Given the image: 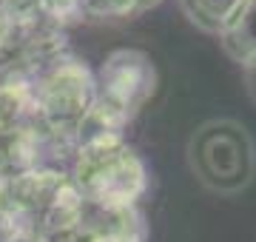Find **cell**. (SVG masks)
I'll use <instances>...</instances> for the list:
<instances>
[{
	"instance_id": "6da1fadb",
	"label": "cell",
	"mask_w": 256,
	"mask_h": 242,
	"mask_svg": "<svg viewBox=\"0 0 256 242\" xmlns=\"http://www.w3.org/2000/svg\"><path fill=\"white\" fill-rule=\"evenodd\" d=\"M72 182L97 211H131L148 191V166L126 134H88L72 154Z\"/></svg>"
},
{
	"instance_id": "7a4b0ae2",
	"label": "cell",
	"mask_w": 256,
	"mask_h": 242,
	"mask_svg": "<svg viewBox=\"0 0 256 242\" xmlns=\"http://www.w3.org/2000/svg\"><path fill=\"white\" fill-rule=\"evenodd\" d=\"M94 108L86 122L82 137L88 134H122L137 120V114L154 100L160 74L151 54L142 48H114L100 68L94 72Z\"/></svg>"
},
{
	"instance_id": "3957f363",
	"label": "cell",
	"mask_w": 256,
	"mask_h": 242,
	"mask_svg": "<svg viewBox=\"0 0 256 242\" xmlns=\"http://www.w3.org/2000/svg\"><path fill=\"white\" fill-rule=\"evenodd\" d=\"M94 72L74 54H57L37 68L32 92L37 120L48 137L74 154L94 108Z\"/></svg>"
},
{
	"instance_id": "277c9868",
	"label": "cell",
	"mask_w": 256,
	"mask_h": 242,
	"mask_svg": "<svg viewBox=\"0 0 256 242\" xmlns=\"http://www.w3.org/2000/svg\"><path fill=\"white\" fill-rule=\"evenodd\" d=\"M188 168L210 194L234 196L256 177V142L242 122L214 117L194 128L188 137Z\"/></svg>"
},
{
	"instance_id": "5b68a950",
	"label": "cell",
	"mask_w": 256,
	"mask_h": 242,
	"mask_svg": "<svg viewBox=\"0 0 256 242\" xmlns=\"http://www.w3.org/2000/svg\"><path fill=\"white\" fill-rule=\"evenodd\" d=\"M63 242H146V222L140 208L97 211L86 205V220Z\"/></svg>"
},
{
	"instance_id": "8992f818",
	"label": "cell",
	"mask_w": 256,
	"mask_h": 242,
	"mask_svg": "<svg viewBox=\"0 0 256 242\" xmlns=\"http://www.w3.org/2000/svg\"><path fill=\"white\" fill-rule=\"evenodd\" d=\"M248 3L250 0H176L185 20L205 34H214L216 40L236 23Z\"/></svg>"
},
{
	"instance_id": "52a82bcc",
	"label": "cell",
	"mask_w": 256,
	"mask_h": 242,
	"mask_svg": "<svg viewBox=\"0 0 256 242\" xmlns=\"http://www.w3.org/2000/svg\"><path fill=\"white\" fill-rule=\"evenodd\" d=\"M220 46L239 68L256 57V0L248 3V9L239 14V20L220 38Z\"/></svg>"
},
{
	"instance_id": "ba28073f",
	"label": "cell",
	"mask_w": 256,
	"mask_h": 242,
	"mask_svg": "<svg viewBox=\"0 0 256 242\" xmlns=\"http://www.w3.org/2000/svg\"><path fill=\"white\" fill-rule=\"evenodd\" d=\"M162 0H86V20H131Z\"/></svg>"
},
{
	"instance_id": "9c48e42d",
	"label": "cell",
	"mask_w": 256,
	"mask_h": 242,
	"mask_svg": "<svg viewBox=\"0 0 256 242\" xmlns=\"http://www.w3.org/2000/svg\"><path fill=\"white\" fill-rule=\"evenodd\" d=\"M242 77H245V86H248V94L256 100V57L250 63L242 66Z\"/></svg>"
}]
</instances>
